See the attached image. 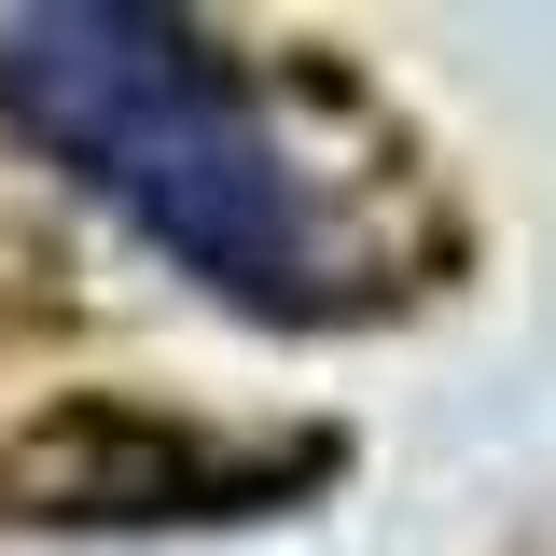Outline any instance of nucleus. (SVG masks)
<instances>
[{
  "label": "nucleus",
  "mask_w": 556,
  "mask_h": 556,
  "mask_svg": "<svg viewBox=\"0 0 556 556\" xmlns=\"http://www.w3.org/2000/svg\"><path fill=\"white\" fill-rule=\"evenodd\" d=\"M0 112L56 167H84L126 223H153L195 278L251 292V306H306L320 292L306 181H292L278 126L251 112V84L181 14H139V0L14 14L0 28Z\"/></svg>",
  "instance_id": "nucleus-1"
}]
</instances>
